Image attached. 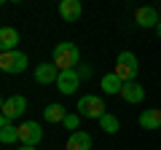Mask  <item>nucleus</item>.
<instances>
[{
	"label": "nucleus",
	"mask_w": 161,
	"mask_h": 150,
	"mask_svg": "<svg viewBox=\"0 0 161 150\" xmlns=\"http://www.w3.org/2000/svg\"><path fill=\"white\" fill-rule=\"evenodd\" d=\"M78 62H80V51L75 43H57L54 46V64L59 70H75Z\"/></svg>",
	"instance_id": "obj_1"
},
{
	"label": "nucleus",
	"mask_w": 161,
	"mask_h": 150,
	"mask_svg": "<svg viewBox=\"0 0 161 150\" xmlns=\"http://www.w3.org/2000/svg\"><path fill=\"white\" fill-rule=\"evenodd\" d=\"M115 75H118L124 83H132L134 78H137L140 72V64H137V56H134L132 51H121L118 56H115Z\"/></svg>",
	"instance_id": "obj_2"
},
{
	"label": "nucleus",
	"mask_w": 161,
	"mask_h": 150,
	"mask_svg": "<svg viewBox=\"0 0 161 150\" xmlns=\"http://www.w3.org/2000/svg\"><path fill=\"white\" fill-rule=\"evenodd\" d=\"M27 64H30V59H27V54H24V51H3V54H0V70H3L6 75L24 72Z\"/></svg>",
	"instance_id": "obj_3"
},
{
	"label": "nucleus",
	"mask_w": 161,
	"mask_h": 150,
	"mask_svg": "<svg viewBox=\"0 0 161 150\" xmlns=\"http://www.w3.org/2000/svg\"><path fill=\"white\" fill-rule=\"evenodd\" d=\"M75 107H78V115L80 118H94V121H99V118L105 115V102L99 97H94V94L80 97Z\"/></svg>",
	"instance_id": "obj_4"
},
{
	"label": "nucleus",
	"mask_w": 161,
	"mask_h": 150,
	"mask_svg": "<svg viewBox=\"0 0 161 150\" xmlns=\"http://www.w3.org/2000/svg\"><path fill=\"white\" fill-rule=\"evenodd\" d=\"M40 139H43V129L38 126V121H24L19 123V142L22 145H38Z\"/></svg>",
	"instance_id": "obj_5"
},
{
	"label": "nucleus",
	"mask_w": 161,
	"mask_h": 150,
	"mask_svg": "<svg viewBox=\"0 0 161 150\" xmlns=\"http://www.w3.org/2000/svg\"><path fill=\"white\" fill-rule=\"evenodd\" d=\"M62 70L57 67L54 62H43L35 67V83H43V86H57V78Z\"/></svg>",
	"instance_id": "obj_6"
},
{
	"label": "nucleus",
	"mask_w": 161,
	"mask_h": 150,
	"mask_svg": "<svg viewBox=\"0 0 161 150\" xmlns=\"http://www.w3.org/2000/svg\"><path fill=\"white\" fill-rule=\"evenodd\" d=\"M24 110H27V99L22 97V94H14V97H8V99H3V115L6 118H19V115H24Z\"/></svg>",
	"instance_id": "obj_7"
},
{
	"label": "nucleus",
	"mask_w": 161,
	"mask_h": 150,
	"mask_svg": "<svg viewBox=\"0 0 161 150\" xmlns=\"http://www.w3.org/2000/svg\"><path fill=\"white\" fill-rule=\"evenodd\" d=\"M80 86V75H78V70H62L59 72V78H57V88L62 94H75V88Z\"/></svg>",
	"instance_id": "obj_8"
},
{
	"label": "nucleus",
	"mask_w": 161,
	"mask_h": 150,
	"mask_svg": "<svg viewBox=\"0 0 161 150\" xmlns=\"http://www.w3.org/2000/svg\"><path fill=\"white\" fill-rule=\"evenodd\" d=\"M124 102H129V104H140L145 99V86H140L137 81H132V83H124V88H121V94H118Z\"/></svg>",
	"instance_id": "obj_9"
},
{
	"label": "nucleus",
	"mask_w": 161,
	"mask_h": 150,
	"mask_svg": "<svg viewBox=\"0 0 161 150\" xmlns=\"http://www.w3.org/2000/svg\"><path fill=\"white\" fill-rule=\"evenodd\" d=\"M80 13H83L80 0H59V16H62L64 22H78Z\"/></svg>",
	"instance_id": "obj_10"
},
{
	"label": "nucleus",
	"mask_w": 161,
	"mask_h": 150,
	"mask_svg": "<svg viewBox=\"0 0 161 150\" xmlns=\"http://www.w3.org/2000/svg\"><path fill=\"white\" fill-rule=\"evenodd\" d=\"M134 22H137L140 27L150 29V27H158L161 16L156 13V8H150V6H142V8H137V13H134Z\"/></svg>",
	"instance_id": "obj_11"
},
{
	"label": "nucleus",
	"mask_w": 161,
	"mask_h": 150,
	"mask_svg": "<svg viewBox=\"0 0 161 150\" xmlns=\"http://www.w3.org/2000/svg\"><path fill=\"white\" fill-rule=\"evenodd\" d=\"M0 142L3 145L19 142V126H14V121L6 115H0Z\"/></svg>",
	"instance_id": "obj_12"
},
{
	"label": "nucleus",
	"mask_w": 161,
	"mask_h": 150,
	"mask_svg": "<svg viewBox=\"0 0 161 150\" xmlns=\"http://www.w3.org/2000/svg\"><path fill=\"white\" fill-rule=\"evenodd\" d=\"M64 150H92V134L86 131H73L64 145Z\"/></svg>",
	"instance_id": "obj_13"
},
{
	"label": "nucleus",
	"mask_w": 161,
	"mask_h": 150,
	"mask_svg": "<svg viewBox=\"0 0 161 150\" xmlns=\"http://www.w3.org/2000/svg\"><path fill=\"white\" fill-rule=\"evenodd\" d=\"M16 43H19L16 27H3L0 29V48L3 51H16Z\"/></svg>",
	"instance_id": "obj_14"
},
{
	"label": "nucleus",
	"mask_w": 161,
	"mask_h": 150,
	"mask_svg": "<svg viewBox=\"0 0 161 150\" xmlns=\"http://www.w3.org/2000/svg\"><path fill=\"white\" fill-rule=\"evenodd\" d=\"M140 126L148 129V131L161 129V110H145L142 115H140Z\"/></svg>",
	"instance_id": "obj_15"
},
{
	"label": "nucleus",
	"mask_w": 161,
	"mask_h": 150,
	"mask_svg": "<svg viewBox=\"0 0 161 150\" xmlns=\"http://www.w3.org/2000/svg\"><path fill=\"white\" fill-rule=\"evenodd\" d=\"M43 118H46L48 123H62L64 118H67V113H64V104H59V102L48 104V107L43 110Z\"/></svg>",
	"instance_id": "obj_16"
},
{
	"label": "nucleus",
	"mask_w": 161,
	"mask_h": 150,
	"mask_svg": "<svg viewBox=\"0 0 161 150\" xmlns=\"http://www.w3.org/2000/svg\"><path fill=\"white\" fill-rule=\"evenodd\" d=\"M121 88H124V81H121L115 72L102 75V91L105 94H121Z\"/></svg>",
	"instance_id": "obj_17"
},
{
	"label": "nucleus",
	"mask_w": 161,
	"mask_h": 150,
	"mask_svg": "<svg viewBox=\"0 0 161 150\" xmlns=\"http://www.w3.org/2000/svg\"><path fill=\"white\" fill-rule=\"evenodd\" d=\"M99 129H102L105 134H115L121 129V123H118V118L115 115H110V113H105L102 118H99Z\"/></svg>",
	"instance_id": "obj_18"
},
{
	"label": "nucleus",
	"mask_w": 161,
	"mask_h": 150,
	"mask_svg": "<svg viewBox=\"0 0 161 150\" xmlns=\"http://www.w3.org/2000/svg\"><path fill=\"white\" fill-rule=\"evenodd\" d=\"M78 113H75V115H67V118H64V121H62V126L64 129H78Z\"/></svg>",
	"instance_id": "obj_19"
},
{
	"label": "nucleus",
	"mask_w": 161,
	"mask_h": 150,
	"mask_svg": "<svg viewBox=\"0 0 161 150\" xmlns=\"http://www.w3.org/2000/svg\"><path fill=\"white\" fill-rule=\"evenodd\" d=\"M78 75H80V78H89V75H92V67H80Z\"/></svg>",
	"instance_id": "obj_20"
},
{
	"label": "nucleus",
	"mask_w": 161,
	"mask_h": 150,
	"mask_svg": "<svg viewBox=\"0 0 161 150\" xmlns=\"http://www.w3.org/2000/svg\"><path fill=\"white\" fill-rule=\"evenodd\" d=\"M19 150H35V147H32V145H22V147H19Z\"/></svg>",
	"instance_id": "obj_21"
},
{
	"label": "nucleus",
	"mask_w": 161,
	"mask_h": 150,
	"mask_svg": "<svg viewBox=\"0 0 161 150\" xmlns=\"http://www.w3.org/2000/svg\"><path fill=\"white\" fill-rule=\"evenodd\" d=\"M156 32H158V38H161V22H158V27H156Z\"/></svg>",
	"instance_id": "obj_22"
},
{
	"label": "nucleus",
	"mask_w": 161,
	"mask_h": 150,
	"mask_svg": "<svg viewBox=\"0 0 161 150\" xmlns=\"http://www.w3.org/2000/svg\"><path fill=\"white\" fill-rule=\"evenodd\" d=\"M11 3H22V0H11Z\"/></svg>",
	"instance_id": "obj_23"
},
{
	"label": "nucleus",
	"mask_w": 161,
	"mask_h": 150,
	"mask_svg": "<svg viewBox=\"0 0 161 150\" xmlns=\"http://www.w3.org/2000/svg\"><path fill=\"white\" fill-rule=\"evenodd\" d=\"M158 110H161V107H158Z\"/></svg>",
	"instance_id": "obj_24"
}]
</instances>
